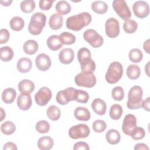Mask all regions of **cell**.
I'll return each mask as SVG.
<instances>
[{"label":"cell","instance_id":"obj_31","mask_svg":"<svg viewBox=\"0 0 150 150\" xmlns=\"http://www.w3.org/2000/svg\"><path fill=\"white\" fill-rule=\"evenodd\" d=\"M141 70L137 64H131L127 69V75L131 80H135L139 77Z\"/></svg>","mask_w":150,"mask_h":150},{"label":"cell","instance_id":"obj_4","mask_svg":"<svg viewBox=\"0 0 150 150\" xmlns=\"http://www.w3.org/2000/svg\"><path fill=\"white\" fill-rule=\"evenodd\" d=\"M123 74V67L121 63L113 62L108 66L105 73V80L110 84L117 83L122 77Z\"/></svg>","mask_w":150,"mask_h":150},{"label":"cell","instance_id":"obj_55","mask_svg":"<svg viewBox=\"0 0 150 150\" xmlns=\"http://www.w3.org/2000/svg\"><path fill=\"white\" fill-rule=\"evenodd\" d=\"M149 62L147 63L145 67V71H146V74H147L148 76H149Z\"/></svg>","mask_w":150,"mask_h":150},{"label":"cell","instance_id":"obj_35","mask_svg":"<svg viewBox=\"0 0 150 150\" xmlns=\"http://www.w3.org/2000/svg\"><path fill=\"white\" fill-rule=\"evenodd\" d=\"M16 129L15 125L10 121H6L3 122L1 126V132L6 135L12 134Z\"/></svg>","mask_w":150,"mask_h":150},{"label":"cell","instance_id":"obj_33","mask_svg":"<svg viewBox=\"0 0 150 150\" xmlns=\"http://www.w3.org/2000/svg\"><path fill=\"white\" fill-rule=\"evenodd\" d=\"M122 108L118 104H114L111 105L110 110V117L114 120H119L122 115Z\"/></svg>","mask_w":150,"mask_h":150},{"label":"cell","instance_id":"obj_19","mask_svg":"<svg viewBox=\"0 0 150 150\" xmlns=\"http://www.w3.org/2000/svg\"><path fill=\"white\" fill-rule=\"evenodd\" d=\"M18 88L21 93L30 94L35 89V84L31 80L24 79L19 83Z\"/></svg>","mask_w":150,"mask_h":150},{"label":"cell","instance_id":"obj_37","mask_svg":"<svg viewBox=\"0 0 150 150\" xmlns=\"http://www.w3.org/2000/svg\"><path fill=\"white\" fill-rule=\"evenodd\" d=\"M128 57L132 62L139 63L143 58V53L139 49L134 48L129 51Z\"/></svg>","mask_w":150,"mask_h":150},{"label":"cell","instance_id":"obj_29","mask_svg":"<svg viewBox=\"0 0 150 150\" xmlns=\"http://www.w3.org/2000/svg\"><path fill=\"white\" fill-rule=\"evenodd\" d=\"M92 10L98 14H103L108 10V5L104 1H96L91 4Z\"/></svg>","mask_w":150,"mask_h":150},{"label":"cell","instance_id":"obj_7","mask_svg":"<svg viewBox=\"0 0 150 150\" xmlns=\"http://www.w3.org/2000/svg\"><path fill=\"white\" fill-rule=\"evenodd\" d=\"M90 133V130L87 125L79 124L71 127L69 130V137L74 139L87 138Z\"/></svg>","mask_w":150,"mask_h":150},{"label":"cell","instance_id":"obj_36","mask_svg":"<svg viewBox=\"0 0 150 150\" xmlns=\"http://www.w3.org/2000/svg\"><path fill=\"white\" fill-rule=\"evenodd\" d=\"M138 28L137 23L132 19L125 20L123 23V29L127 33H134Z\"/></svg>","mask_w":150,"mask_h":150},{"label":"cell","instance_id":"obj_32","mask_svg":"<svg viewBox=\"0 0 150 150\" xmlns=\"http://www.w3.org/2000/svg\"><path fill=\"white\" fill-rule=\"evenodd\" d=\"M11 28L15 31L21 30L25 25L24 20L19 16L13 17L9 22Z\"/></svg>","mask_w":150,"mask_h":150},{"label":"cell","instance_id":"obj_6","mask_svg":"<svg viewBox=\"0 0 150 150\" xmlns=\"http://www.w3.org/2000/svg\"><path fill=\"white\" fill-rule=\"evenodd\" d=\"M77 90L73 87H68L63 90L59 91L56 97L57 102L61 105H65L70 101L75 100Z\"/></svg>","mask_w":150,"mask_h":150},{"label":"cell","instance_id":"obj_23","mask_svg":"<svg viewBox=\"0 0 150 150\" xmlns=\"http://www.w3.org/2000/svg\"><path fill=\"white\" fill-rule=\"evenodd\" d=\"M32 67V63L30 59L28 57H22L20 59L16 64L17 69L21 73L29 72Z\"/></svg>","mask_w":150,"mask_h":150},{"label":"cell","instance_id":"obj_51","mask_svg":"<svg viewBox=\"0 0 150 150\" xmlns=\"http://www.w3.org/2000/svg\"><path fill=\"white\" fill-rule=\"evenodd\" d=\"M149 99L148 97L142 102V107L147 111H149Z\"/></svg>","mask_w":150,"mask_h":150},{"label":"cell","instance_id":"obj_20","mask_svg":"<svg viewBox=\"0 0 150 150\" xmlns=\"http://www.w3.org/2000/svg\"><path fill=\"white\" fill-rule=\"evenodd\" d=\"M77 59L80 66L88 63L92 59L91 57V52L86 47L80 49L77 52Z\"/></svg>","mask_w":150,"mask_h":150},{"label":"cell","instance_id":"obj_9","mask_svg":"<svg viewBox=\"0 0 150 150\" xmlns=\"http://www.w3.org/2000/svg\"><path fill=\"white\" fill-rule=\"evenodd\" d=\"M112 4L114 10L122 19L125 21L130 18L131 12L124 0H114Z\"/></svg>","mask_w":150,"mask_h":150},{"label":"cell","instance_id":"obj_54","mask_svg":"<svg viewBox=\"0 0 150 150\" xmlns=\"http://www.w3.org/2000/svg\"><path fill=\"white\" fill-rule=\"evenodd\" d=\"M5 118V112L2 108H1V121H2Z\"/></svg>","mask_w":150,"mask_h":150},{"label":"cell","instance_id":"obj_49","mask_svg":"<svg viewBox=\"0 0 150 150\" xmlns=\"http://www.w3.org/2000/svg\"><path fill=\"white\" fill-rule=\"evenodd\" d=\"M4 150H16L17 146L15 144L12 142H6L3 147Z\"/></svg>","mask_w":150,"mask_h":150},{"label":"cell","instance_id":"obj_8","mask_svg":"<svg viewBox=\"0 0 150 150\" xmlns=\"http://www.w3.org/2000/svg\"><path fill=\"white\" fill-rule=\"evenodd\" d=\"M83 38L94 48L100 47L104 42L103 37L92 29H87L83 33Z\"/></svg>","mask_w":150,"mask_h":150},{"label":"cell","instance_id":"obj_21","mask_svg":"<svg viewBox=\"0 0 150 150\" xmlns=\"http://www.w3.org/2000/svg\"><path fill=\"white\" fill-rule=\"evenodd\" d=\"M63 23V18L59 13H53L49 20V25L51 29L58 30L62 28Z\"/></svg>","mask_w":150,"mask_h":150},{"label":"cell","instance_id":"obj_42","mask_svg":"<svg viewBox=\"0 0 150 150\" xmlns=\"http://www.w3.org/2000/svg\"><path fill=\"white\" fill-rule=\"evenodd\" d=\"M92 127L94 132L97 133H101L105 130L107 128V124L103 120H97L93 122L92 124Z\"/></svg>","mask_w":150,"mask_h":150},{"label":"cell","instance_id":"obj_38","mask_svg":"<svg viewBox=\"0 0 150 150\" xmlns=\"http://www.w3.org/2000/svg\"><path fill=\"white\" fill-rule=\"evenodd\" d=\"M20 8L21 11L24 13H30L35 8V2L33 0L23 1L21 3Z\"/></svg>","mask_w":150,"mask_h":150},{"label":"cell","instance_id":"obj_48","mask_svg":"<svg viewBox=\"0 0 150 150\" xmlns=\"http://www.w3.org/2000/svg\"><path fill=\"white\" fill-rule=\"evenodd\" d=\"M90 149L88 145L85 142H77L76 144H74L73 146L74 150H80V149H84V150H88Z\"/></svg>","mask_w":150,"mask_h":150},{"label":"cell","instance_id":"obj_10","mask_svg":"<svg viewBox=\"0 0 150 150\" xmlns=\"http://www.w3.org/2000/svg\"><path fill=\"white\" fill-rule=\"evenodd\" d=\"M106 35L110 38H115L120 34V23L114 18H108L105 23Z\"/></svg>","mask_w":150,"mask_h":150},{"label":"cell","instance_id":"obj_15","mask_svg":"<svg viewBox=\"0 0 150 150\" xmlns=\"http://www.w3.org/2000/svg\"><path fill=\"white\" fill-rule=\"evenodd\" d=\"M32 101L29 94L21 93L17 98V105L20 110L26 111L32 106Z\"/></svg>","mask_w":150,"mask_h":150},{"label":"cell","instance_id":"obj_5","mask_svg":"<svg viewBox=\"0 0 150 150\" xmlns=\"http://www.w3.org/2000/svg\"><path fill=\"white\" fill-rule=\"evenodd\" d=\"M76 84L80 87L92 88L96 84V77L93 73L81 71L74 77Z\"/></svg>","mask_w":150,"mask_h":150},{"label":"cell","instance_id":"obj_44","mask_svg":"<svg viewBox=\"0 0 150 150\" xmlns=\"http://www.w3.org/2000/svg\"><path fill=\"white\" fill-rule=\"evenodd\" d=\"M88 99H89V95L87 92L83 90H77L75 101L80 103L85 104L88 102Z\"/></svg>","mask_w":150,"mask_h":150},{"label":"cell","instance_id":"obj_12","mask_svg":"<svg viewBox=\"0 0 150 150\" xmlns=\"http://www.w3.org/2000/svg\"><path fill=\"white\" fill-rule=\"evenodd\" d=\"M132 9L135 15L139 18L146 17L149 13L148 4L144 1H138L134 3Z\"/></svg>","mask_w":150,"mask_h":150},{"label":"cell","instance_id":"obj_25","mask_svg":"<svg viewBox=\"0 0 150 150\" xmlns=\"http://www.w3.org/2000/svg\"><path fill=\"white\" fill-rule=\"evenodd\" d=\"M16 96V92L13 88H6L2 93V100L6 104L12 103Z\"/></svg>","mask_w":150,"mask_h":150},{"label":"cell","instance_id":"obj_2","mask_svg":"<svg viewBox=\"0 0 150 150\" xmlns=\"http://www.w3.org/2000/svg\"><path fill=\"white\" fill-rule=\"evenodd\" d=\"M143 90L139 86H134L129 90L128 94L127 106L129 109L135 110L142 107Z\"/></svg>","mask_w":150,"mask_h":150},{"label":"cell","instance_id":"obj_24","mask_svg":"<svg viewBox=\"0 0 150 150\" xmlns=\"http://www.w3.org/2000/svg\"><path fill=\"white\" fill-rule=\"evenodd\" d=\"M105 138L110 144L115 145L120 141L121 135L117 129H110L105 134Z\"/></svg>","mask_w":150,"mask_h":150},{"label":"cell","instance_id":"obj_40","mask_svg":"<svg viewBox=\"0 0 150 150\" xmlns=\"http://www.w3.org/2000/svg\"><path fill=\"white\" fill-rule=\"evenodd\" d=\"M129 135L134 140L141 139L145 136V131L143 128L136 126L133 129Z\"/></svg>","mask_w":150,"mask_h":150},{"label":"cell","instance_id":"obj_14","mask_svg":"<svg viewBox=\"0 0 150 150\" xmlns=\"http://www.w3.org/2000/svg\"><path fill=\"white\" fill-rule=\"evenodd\" d=\"M35 64L39 70L45 71L49 69L52 62L48 55L45 53H40L37 56L35 59Z\"/></svg>","mask_w":150,"mask_h":150},{"label":"cell","instance_id":"obj_13","mask_svg":"<svg viewBox=\"0 0 150 150\" xmlns=\"http://www.w3.org/2000/svg\"><path fill=\"white\" fill-rule=\"evenodd\" d=\"M136 126L137 119L135 116L131 114L126 115L124 118L122 125V130L123 132L127 135H129Z\"/></svg>","mask_w":150,"mask_h":150},{"label":"cell","instance_id":"obj_18","mask_svg":"<svg viewBox=\"0 0 150 150\" xmlns=\"http://www.w3.org/2000/svg\"><path fill=\"white\" fill-rule=\"evenodd\" d=\"M46 43L47 47L53 51L58 50L63 45L59 36L56 35L50 36L47 39Z\"/></svg>","mask_w":150,"mask_h":150},{"label":"cell","instance_id":"obj_53","mask_svg":"<svg viewBox=\"0 0 150 150\" xmlns=\"http://www.w3.org/2000/svg\"><path fill=\"white\" fill-rule=\"evenodd\" d=\"M12 2V0H10V1H1V4H2V5L3 6H9L11 3Z\"/></svg>","mask_w":150,"mask_h":150},{"label":"cell","instance_id":"obj_30","mask_svg":"<svg viewBox=\"0 0 150 150\" xmlns=\"http://www.w3.org/2000/svg\"><path fill=\"white\" fill-rule=\"evenodd\" d=\"M13 51L10 47L6 46L0 49V57L4 62H9L11 60L13 57Z\"/></svg>","mask_w":150,"mask_h":150},{"label":"cell","instance_id":"obj_17","mask_svg":"<svg viewBox=\"0 0 150 150\" xmlns=\"http://www.w3.org/2000/svg\"><path fill=\"white\" fill-rule=\"evenodd\" d=\"M91 108L96 114L99 115H104L106 112L107 105L104 101L101 98H97L92 101Z\"/></svg>","mask_w":150,"mask_h":150},{"label":"cell","instance_id":"obj_16","mask_svg":"<svg viewBox=\"0 0 150 150\" xmlns=\"http://www.w3.org/2000/svg\"><path fill=\"white\" fill-rule=\"evenodd\" d=\"M74 52L71 48H64L59 54V59L60 62L64 64H68L71 63L74 59Z\"/></svg>","mask_w":150,"mask_h":150},{"label":"cell","instance_id":"obj_39","mask_svg":"<svg viewBox=\"0 0 150 150\" xmlns=\"http://www.w3.org/2000/svg\"><path fill=\"white\" fill-rule=\"evenodd\" d=\"M59 37L62 42L63 44L66 45H70L73 44L76 42V37L74 35L67 32H64L62 33Z\"/></svg>","mask_w":150,"mask_h":150},{"label":"cell","instance_id":"obj_47","mask_svg":"<svg viewBox=\"0 0 150 150\" xmlns=\"http://www.w3.org/2000/svg\"><path fill=\"white\" fill-rule=\"evenodd\" d=\"M9 33L6 29H2L0 30V44L6 43L9 39Z\"/></svg>","mask_w":150,"mask_h":150},{"label":"cell","instance_id":"obj_45","mask_svg":"<svg viewBox=\"0 0 150 150\" xmlns=\"http://www.w3.org/2000/svg\"><path fill=\"white\" fill-rule=\"evenodd\" d=\"M81 69L82 71L93 73L96 69V63H95L93 59H91L86 64L81 66Z\"/></svg>","mask_w":150,"mask_h":150},{"label":"cell","instance_id":"obj_41","mask_svg":"<svg viewBox=\"0 0 150 150\" xmlns=\"http://www.w3.org/2000/svg\"><path fill=\"white\" fill-rule=\"evenodd\" d=\"M35 128L36 131L40 134L47 133L50 129V124L45 120H40L36 123Z\"/></svg>","mask_w":150,"mask_h":150},{"label":"cell","instance_id":"obj_3","mask_svg":"<svg viewBox=\"0 0 150 150\" xmlns=\"http://www.w3.org/2000/svg\"><path fill=\"white\" fill-rule=\"evenodd\" d=\"M46 16L42 12H36L33 13L30 18L28 26L29 33L33 35L40 34L46 25Z\"/></svg>","mask_w":150,"mask_h":150},{"label":"cell","instance_id":"obj_1","mask_svg":"<svg viewBox=\"0 0 150 150\" xmlns=\"http://www.w3.org/2000/svg\"><path fill=\"white\" fill-rule=\"evenodd\" d=\"M91 19V15L87 12H84L69 17L66 20V26L70 30L79 31L88 25Z\"/></svg>","mask_w":150,"mask_h":150},{"label":"cell","instance_id":"obj_28","mask_svg":"<svg viewBox=\"0 0 150 150\" xmlns=\"http://www.w3.org/2000/svg\"><path fill=\"white\" fill-rule=\"evenodd\" d=\"M56 11L61 15L68 14L71 11V6L66 1H60L57 2L55 6Z\"/></svg>","mask_w":150,"mask_h":150},{"label":"cell","instance_id":"obj_22","mask_svg":"<svg viewBox=\"0 0 150 150\" xmlns=\"http://www.w3.org/2000/svg\"><path fill=\"white\" fill-rule=\"evenodd\" d=\"M74 115L75 118L79 121H87L90 120L91 114L87 108L78 107L74 110Z\"/></svg>","mask_w":150,"mask_h":150},{"label":"cell","instance_id":"obj_11","mask_svg":"<svg viewBox=\"0 0 150 150\" xmlns=\"http://www.w3.org/2000/svg\"><path fill=\"white\" fill-rule=\"evenodd\" d=\"M51 90L47 87H41L35 95V100L37 104L40 106L46 105L52 98Z\"/></svg>","mask_w":150,"mask_h":150},{"label":"cell","instance_id":"obj_52","mask_svg":"<svg viewBox=\"0 0 150 150\" xmlns=\"http://www.w3.org/2000/svg\"><path fill=\"white\" fill-rule=\"evenodd\" d=\"M144 50L148 53L149 54V39L145 41L143 44Z\"/></svg>","mask_w":150,"mask_h":150},{"label":"cell","instance_id":"obj_34","mask_svg":"<svg viewBox=\"0 0 150 150\" xmlns=\"http://www.w3.org/2000/svg\"><path fill=\"white\" fill-rule=\"evenodd\" d=\"M47 115L50 120L52 121L58 120L61 115V112L60 109L54 105H52L49 106L47 110Z\"/></svg>","mask_w":150,"mask_h":150},{"label":"cell","instance_id":"obj_46","mask_svg":"<svg viewBox=\"0 0 150 150\" xmlns=\"http://www.w3.org/2000/svg\"><path fill=\"white\" fill-rule=\"evenodd\" d=\"M54 2V1H47V0H40L39 2V5L40 9L43 11L46 10H49L52 6L53 3Z\"/></svg>","mask_w":150,"mask_h":150},{"label":"cell","instance_id":"obj_43","mask_svg":"<svg viewBox=\"0 0 150 150\" xmlns=\"http://www.w3.org/2000/svg\"><path fill=\"white\" fill-rule=\"evenodd\" d=\"M111 96L114 100H122L124 97V91L123 88L120 86L114 87L111 91Z\"/></svg>","mask_w":150,"mask_h":150},{"label":"cell","instance_id":"obj_50","mask_svg":"<svg viewBox=\"0 0 150 150\" xmlns=\"http://www.w3.org/2000/svg\"><path fill=\"white\" fill-rule=\"evenodd\" d=\"M135 150H149L148 146L144 143H138L134 146Z\"/></svg>","mask_w":150,"mask_h":150},{"label":"cell","instance_id":"obj_26","mask_svg":"<svg viewBox=\"0 0 150 150\" xmlns=\"http://www.w3.org/2000/svg\"><path fill=\"white\" fill-rule=\"evenodd\" d=\"M54 144L53 139L49 136L40 137L38 141V146L41 150L50 149Z\"/></svg>","mask_w":150,"mask_h":150},{"label":"cell","instance_id":"obj_27","mask_svg":"<svg viewBox=\"0 0 150 150\" xmlns=\"http://www.w3.org/2000/svg\"><path fill=\"white\" fill-rule=\"evenodd\" d=\"M39 49V46L36 41L34 40H28L25 42L23 46L24 52L28 54H33L36 53Z\"/></svg>","mask_w":150,"mask_h":150}]
</instances>
